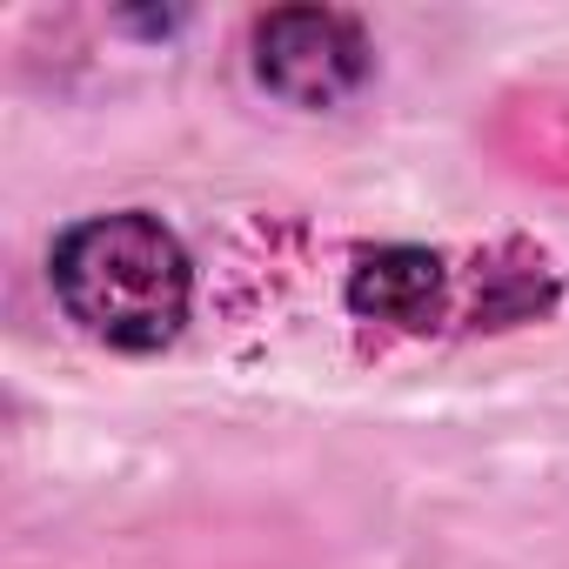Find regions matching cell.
I'll return each mask as SVG.
<instances>
[{
  "label": "cell",
  "mask_w": 569,
  "mask_h": 569,
  "mask_svg": "<svg viewBox=\"0 0 569 569\" xmlns=\"http://www.w3.org/2000/svg\"><path fill=\"white\" fill-rule=\"evenodd\" d=\"M48 289L88 342L121 356H154L188 329L194 261L161 214L108 208L61 228L48 254Z\"/></svg>",
  "instance_id": "cell-1"
},
{
  "label": "cell",
  "mask_w": 569,
  "mask_h": 569,
  "mask_svg": "<svg viewBox=\"0 0 569 569\" xmlns=\"http://www.w3.org/2000/svg\"><path fill=\"white\" fill-rule=\"evenodd\" d=\"M248 68L274 101L322 114L376 74V48L342 8H274L248 28Z\"/></svg>",
  "instance_id": "cell-2"
},
{
  "label": "cell",
  "mask_w": 569,
  "mask_h": 569,
  "mask_svg": "<svg viewBox=\"0 0 569 569\" xmlns=\"http://www.w3.org/2000/svg\"><path fill=\"white\" fill-rule=\"evenodd\" d=\"M349 316L402 329V336H429L436 322H449L456 302V268L436 248L416 241H389V248H362L349 268V289H342Z\"/></svg>",
  "instance_id": "cell-3"
},
{
  "label": "cell",
  "mask_w": 569,
  "mask_h": 569,
  "mask_svg": "<svg viewBox=\"0 0 569 569\" xmlns=\"http://www.w3.org/2000/svg\"><path fill=\"white\" fill-rule=\"evenodd\" d=\"M562 296V281L549 268L542 248L529 241H502L482 254V274H476V302H469V322L476 329H516V322H536L549 316Z\"/></svg>",
  "instance_id": "cell-4"
}]
</instances>
